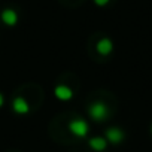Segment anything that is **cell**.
<instances>
[{"mask_svg":"<svg viewBox=\"0 0 152 152\" xmlns=\"http://www.w3.org/2000/svg\"><path fill=\"white\" fill-rule=\"evenodd\" d=\"M90 116L96 121H103L107 116V107L103 102H96L90 106Z\"/></svg>","mask_w":152,"mask_h":152,"instance_id":"obj_1","label":"cell"},{"mask_svg":"<svg viewBox=\"0 0 152 152\" xmlns=\"http://www.w3.org/2000/svg\"><path fill=\"white\" fill-rule=\"evenodd\" d=\"M69 130H70L75 136L84 137V136H87L90 127H88L87 121H84V119H73V121L69 124Z\"/></svg>","mask_w":152,"mask_h":152,"instance_id":"obj_2","label":"cell"},{"mask_svg":"<svg viewBox=\"0 0 152 152\" xmlns=\"http://www.w3.org/2000/svg\"><path fill=\"white\" fill-rule=\"evenodd\" d=\"M106 140L116 145V143H121L124 140V131L118 127H112L106 131Z\"/></svg>","mask_w":152,"mask_h":152,"instance_id":"obj_3","label":"cell"},{"mask_svg":"<svg viewBox=\"0 0 152 152\" xmlns=\"http://www.w3.org/2000/svg\"><path fill=\"white\" fill-rule=\"evenodd\" d=\"M12 107H14V110H15L17 113H20V115H26V113H28V110H30V104H28V102H27L24 97H17V99L14 100Z\"/></svg>","mask_w":152,"mask_h":152,"instance_id":"obj_4","label":"cell"},{"mask_svg":"<svg viewBox=\"0 0 152 152\" xmlns=\"http://www.w3.org/2000/svg\"><path fill=\"white\" fill-rule=\"evenodd\" d=\"M2 21L6 26H15L18 23V14L14 9H5L2 12Z\"/></svg>","mask_w":152,"mask_h":152,"instance_id":"obj_5","label":"cell"},{"mask_svg":"<svg viewBox=\"0 0 152 152\" xmlns=\"http://www.w3.org/2000/svg\"><path fill=\"white\" fill-rule=\"evenodd\" d=\"M54 93H55V97L60 99V100H70V99L73 97V91H72L69 87H66V85H58V87H55Z\"/></svg>","mask_w":152,"mask_h":152,"instance_id":"obj_6","label":"cell"},{"mask_svg":"<svg viewBox=\"0 0 152 152\" xmlns=\"http://www.w3.org/2000/svg\"><path fill=\"white\" fill-rule=\"evenodd\" d=\"M112 49H113V43H112L110 39L104 37V39L99 40V43H97V51H99L102 55H107V54H110Z\"/></svg>","mask_w":152,"mask_h":152,"instance_id":"obj_7","label":"cell"},{"mask_svg":"<svg viewBox=\"0 0 152 152\" xmlns=\"http://www.w3.org/2000/svg\"><path fill=\"white\" fill-rule=\"evenodd\" d=\"M90 146L94 151H104L106 146H107V140L103 139V137H93L90 140Z\"/></svg>","mask_w":152,"mask_h":152,"instance_id":"obj_8","label":"cell"},{"mask_svg":"<svg viewBox=\"0 0 152 152\" xmlns=\"http://www.w3.org/2000/svg\"><path fill=\"white\" fill-rule=\"evenodd\" d=\"M94 3L99 5V6H104V5L109 3V0H94Z\"/></svg>","mask_w":152,"mask_h":152,"instance_id":"obj_9","label":"cell"},{"mask_svg":"<svg viewBox=\"0 0 152 152\" xmlns=\"http://www.w3.org/2000/svg\"><path fill=\"white\" fill-rule=\"evenodd\" d=\"M3 103H5V97H3V94L0 93V107L3 106Z\"/></svg>","mask_w":152,"mask_h":152,"instance_id":"obj_10","label":"cell"}]
</instances>
